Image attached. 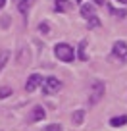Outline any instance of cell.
I'll return each mask as SVG.
<instances>
[{
  "label": "cell",
  "mask_w": 127,
  "mask_h": 131,
  "mask_svg": "<svg viewBox=\"0 0 127 131\" xmlns=\"http://www.w3.org/2000/svg\"><path fill=\"white\" fill-rule=\"evenodd\" d=\"M42 81H44V79H42L41 73L29 75V77H27V83H25V91H27V93H33V91H37L39 87L42 85Z\"/></svg>",
  "instance_id": "cell-5"
},
{
  "label": "cell",
  "mask_w": 127,
  "mask_h": 131,
  "mask_svg": "<svg viewBox=\"0 0 127 131\" xmlns=\"http://www.w3.org/2000/svg\"><path fill=\"white\" fill-rule=\"evenodd\" d=\"M46 118V112L42 106H35L33 110H31V114H29V122H41V119Z\"/></svg>",
  "instance_id": "cell-6"
},
{
  "label": "cell",
  "mask_w": 127,
  "mask_h": 131,
  "mask_svg": "<svg viewBox=\"0 0 127 131\" xmlns=\"http://www.w3.org/2000/svg\"><path fill=\"white\" fill-rule=\"evenodd\" d=\"M4 4H6V0H0V10L4 8Z\"/></svg>",
  "instance_id": "cell-20"
},
{
  "label": "cell",
  "mask_w": 127,
  "mask_h": 131,
  "mask_svg": "<svg viewBox=\"0 0 127 131\" xmlns=\"http://www.w3.org/2000/svg\"><path fill=\"white\" fill-rule=\"evenodd\" d=\"M79 60L85 62L87 60V41H81V45H79V52H77Z\"/></svg>",
  "instance_id": "cell-14"
},
{
  "label": "cell",
  "mask_w": 127,
  "mask_h": 131,
  "mask_svg": "<svg viewBox=\"0 0 127 131\" xmlns=\"http://www.w3.org/2000/svg\"><path fill=\"white\" fill-rule=\"evenodd\" d=\"M93 2H94L96 6H102V4H104V0H93Z\"/></svg>",
  "instance_id": "cell-19"
},
{
  "label": "cell",
  "mask_w": 127,
  "mask_h": 131,
  "mask_svg": "<svg viewBox=\"0 0 127 131\" xmlns=\"http://www.w3.org/2000/svg\"><path fill=\"white\" fill-rule=\"evenodd\" d=\"M54 54H56L58 60L66 62V64H70V62L75 60V50L71 45H67V42H58L56 46H54Z\"/></svg>",
  "instance_id": "cell-1"
},
{
  "label": "cell",
  "mask_w": 127,
  "mask_h": 131,
  "mask_svg": "<svg viewBox=\"0 0 127 131\" xmlns=\"http://www.w3.org/2000/svg\"><path fill=\"white\" fill-rule=\"evenodd\" d=\"M39 31L41 33H50V25H48V21H41V23H39Z\"/></svg>",
  "instance_id": "cell-17"
},
{
  "label": "cell",
  "mask_w": 127,
  "mask_h": 131,
  "mask_svg": "<svg viewBox=\"0 0 127 131\" xmlns=\"http://www.w3.org/2000/svg\"><path fill=\"white\" fill-rule=\"evenodd\" d=\"M29 58H31L29 48H27V46H21V48H19V54H17V62H19V66H27V64H29Z\"/></svg>",
  "instance_id": "cell-7"
},
{
  "label": "cell",
  "mask_w": 127,
  "mask_h": 131,
  "mask_svg": "<svg viewBox=\"0 0 127 131\" xmlns=\"http://www.w3.org/2000/svg\"><path fill=\"white\" fill-rule=\"evenodd\" d=\"M104 91H106V87H104L102 81H93V85H90V96H89V106L98 104V100L104 96Z\"/></svg>",
  "instance_id": "cell-2"
},
{
  "label": "cell",
  "mask_w": 127,
  "mask_h": 131,
  "mask_svg": "<svg viewBox=\"0 0 127 131\" xmlns=\"http://www.w3.org/2000/svg\"><path fill=\"white\" fill-rule=\"evenodd\" d=\"M33 4H35V0H19V2H17V10H19L21 14H27Z\"/></svg>",
  "instance_id": "cell-10"
},
{
  "label": "cell",
  "mask_w": 127,
  "mask_h": 131,
  "mask_svg": "<svg viewBox=\"0 0 127 131\" xmlns=\"http://www.w3.org/2000/svg\"><path fill=\"white\" fill-rule=\"evenodd\" d=\"M71 2L70 0H54V10L56 12H67V10H71Z\"/></svg>",
  "instance_id": "cell-8"
},
{
  "label": "cell",
  "mask_w": 127,
  "mask_h": 131,
  "mask_svg": "<svg viewBox=\"0 0 127 131\" xmlns=\"http://www.w3.org/2000/svg\"><path fill=\"white\" fill-rule=\"evenodd\" d=\"M77 2H79V4H81V2H83V0H77Z\"/></svg>",
  "instance_id": "cell-22"
},
{
  "label": "cell",
  "mask_w": 127,
  "mask_h": 131,
  "mask_svg": "<svg viewBox=\"0 0 127 131\" xmlns=\"http://www.w3.org/2000/svg\"><path fill=\"white\" fill-rule=\"evenodd\" d=\"M112 54H114L119 62H127V45L123 41H116L114 46H112Z\"/></svg>",
  "instance_id": "cell-4"
},
{
  "label": "cell",
  "mask_w": 127,
  "mask_h": 131,
  "mask_svg": "<svg viewBox=\"0 0 127 131\" xmlns=\"http://www.w3.org/2000/svg\"><path fill=\"white\" fill-rule=\"evenodd\" d=\"M83 119H85V110H77V112H73V123H75V125H81Z\"/></svg>",
  "instance_id": "cell-13"
},
{
  "label": "cell",
  "mask_w": 127,
  "mask_h": 131,
  "mask_svg": "<svg viewBox=\"0 0 127 131\" xmlns=\"http://www.w3.org/2000/svg\"><path fill=\"white\" fill-rule=\"evenodd\" d=\"M42 131H64V127H62L60 123H50V125L42 127Z\"/></svg>",
  "instance_id": "cell-15"
},
{
  "label": "cell",
  "mask_w": 127,
  "mask_h": 131,
  "mask_svg": "<svg viewBox=\"0 0 127 131\" xmlns=\"http://www.w3.org/2000/svg\"><path fill=\"white\" fill-rule=\"evenodd\" d=\"M118 4H127V0H116Z\"/></svg>",
  "instance_id": "cell-21"
},
{
  "label": "cell",
  "mask_w": 127,
  "mask_h": 131,
  "mask_svg": "<svg viewBox=\"0 0 127 131\" xmlns=\"http://www.w3.org/2000/svg\"><path fill=\"white\" fill-rule=\"evenodd\" d=\"M42 91H44V94H54L58 93V91L62 89V81L56 77H44V81H42Z\"/></svg>",
  "instance_id": "cell-3"
},
{
  "label": "cell",
  "mask_w": 127,
  "mask_h": 131,
  "mask_svg": "<svg viewBox=\"0 0 127 131\" xmlns=\"http://www.w3.org/2000/svg\"><path fill=\"white\" fill-rule=\"evenodd\" d=\"M98 25H100V19H98L96 16H93V17L89 19V27H98Z\"/></svg>",
  "instance_id": "cell-18"
},
{
  "label": "cell",
  "mask_w": 127,
  "mask_h": 131,
  "mask_svg": "<svg viewBox=\"0 0 127 131\" xmlns=\"http://www.w3.org/2000/svg\"><path fill=\"white\" fill-rule=\"evenodd\" d=\"M12 93H14V91L10 89V87H0V98H8Z\"/></svg>",
  "instance_id": "cell-16"
},
{
  "label": "cell",
  "mask_w": 127,
  "mask_h": 131,
  "mask_svg": "<svg viewBox=\"0 0 127 131\" xmlns=\"http://www.w3.org/2000/svg\"><path fill=\"white\" fill-rule=\"evenodd\" d=\"M8 60H10V50H0V71L8 64Z\"/></svg>",
  "instance_id": "cell-12"
},
{
  "label": "cell",
  "mask_w": 127,
  "mask_h": 131,
  "mask_svg": "<svg viewBox=\"0 0 127 131\" xmlns=\"http://www.w3.org/2000/svg\"><path fill=\"white\" fill-rule=\"evenodd\" d=\"M125 123H127V116H116V118L110 119L112 127H121V125H125Z\"/></svg>",
  "instance_id": "cell-11"
},
{
  "label": "cell",
  "mask_w": 127,
  "mask_h": 131,
  "mask_svg": "<svg viewBox=\"0 0 127 131\" xmlns=\"http://www.w3.org/2000/svg\"><path fill=\"white\" fill-rule=\"evenodd\" d=\"M81 16L85 19H90L93 16H96L94 14V4H81Z\"/></svg>",
  "instance_id": "cell-9"
}]
</instances>
